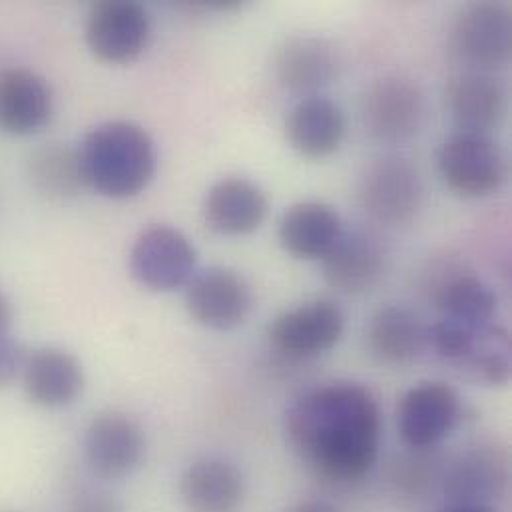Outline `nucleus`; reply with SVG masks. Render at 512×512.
I'll return each instance as SVG.
<instances>
[{
    "label": "nucleus",
    "instance_id": "32",
    "mask_svg": "<svg viewBox=\"0 0 512 512\" xmlns=\"http://www.w3.org/2000/svg\"><path fill=\"white\" fill-rule=\"evenodd\" d=\"M443 512H497L493 507L483 505H449Z\"/></svg>",
    "mask_w": 512,
    "mask_h": 512
},
{
    "label": "nucleus",
    "instance_id": "5",
    "mask_svg": "<svg viewBox=\"0 0 512 512\" xmlns=\"http://www.w3.org/2000/svg\"><path fill=\"white\" fill-rule=\"evenodd\" d=\"M130 273L138 285L154 293H172L188 285L196 273L198 252L178 228L154 224L134 240Z\"/></svg>",
    "mask_w": 512,
    "mask_h": 512
},
{
    "label": "nucleus",
    "instance_id": "25",
    "mask_svg": "<svg viewBox=\"0 0 512 512\" xmlns=\"http://www.w3.org/2000/svg\"><path fill=\"white\" fill-rule=\"evenodd\" d=\"M471 381L487 387H505L511 381L512 345L507 329L487 323L475 329L467 351L455 365Z\"/></svg>",
    "mask_w": 512,
    "mask_h": 512
},
{
    "label": "nucleus",
    "instance_id": "17",
    "mask_svg": "<svg viewBox=\"0 0 512 512\" xmlns=\"http://www.w3.org/2000/svg\"><path fill=\"white\" fill-rule=\"evenodd\" d=\"M323 261L325 281L341 293L371 291L385 275L387 252L381 240L367 230H343Z\"/></svg>",
    "mask_w": 512,
    "mask_h": 512
},
{
    "label": "nucleus",
    "instance_id": "26",
    "mask_svg": "<svg viewBox=\"0 0 512 512\" xmlns=\"http://www.w3.org/2000/svg\"><path fill=\"white\" fill-rule=\"evenodd\" d=\"M32 188L48 200H70L86 190L78 148L46 144L28 160Z\"/></svg>",
    "mask_w": 512,
    "mask_h": 512
},
{
    "label": "nucleus",
    "instance_id": "21",
    "mask_svg": "<svg viewBox=\"0 0 512 512\" xmlns=\"http://www.w3.org/2000/svg\"><path fill=\"white\" fill-rule=\"evenodd\" d=\"M341 234L339 214L329 204L315 200L289 206L277 224L281 248L297 259H323Z\"/></svg>",
    "mask_w": 512,
    "mask_h": 512
},
{
    "label": "nucleus",
    "instance_id": "28",
    "mask_svg": "<svg viewBox=\"0 0 512 512\" xmlns=\"http://www.w3.org/2000/svg\"><path fill=\"white\" fill-rule=\"evenodd\" d=\"M429 479H433V473H429L427 461L417 457V459H407L405 463H401V467H397L395 485L405 495L417 497L429 487Z\"/></svg>",
    "mask_w": 512,
    "mask_h": 512
},
{
    "label": "nucleus",
    "instance_id": "29",
    "mask_svg": "<svg viewBox=\"0 0 512 512\" xmlns=\"http://www.w3.org/2000/svg\"><path fill=\"white\" fill-rule=\"evenodd\" d=\"M70 512H122V509L110 495L92 491L78 495Z\"/></svg>",
    "mask_w": 512,
    "mask_h": 512
},
{
    "label": "nucleus",
    "instance_id": "20",
    "mask_svg": "<svg viewBox=\"0 0 512 512\" xmlns=\"http://www.w3.org/2000/svg\"><path fill=\"white\" fill-rule=\"evenodd\" d=\"M285 138L305 158H327L339 150L345 138L343 112L323 96L301 98L285 118Z\"/></svg>",
    "mask_w": 512,
    "mask_h": 512
},
{
    "label": "nucleus",
    "instance_id": "19",
    "mask_svg": "<svg viewBox=\"0 0 512 512\" xmlns=\"http://www.w3.org/2000/svg\"><path fill=\"white\" fill-rule=\"evenodd\" d=\"M335 48L319 36L297 34L287 38L275 56L279 84L301 98L319 96L337 76Z\"/></svg>",
    "mask_w": 512,
    "mask_h": 512
},
{
    "label": "nucleus",
    "instance_id": "2",
    "mask_svg": "<svg viewBox=\"0 0 512 512\" xmlns=\"http://www.w3.org/2000/svg\"><path fill=\"white\" fill-rule=\"evenodd\" d=\"M86 188L110 200L146 192L158 168V152L146 128L128 120L94 126L78 148Z\"/></svg>",
    "mask_w": 512,
    "mask_h": 512
},
{
    "label": "nucleus",
    "instance_id": "9",
    "mask_svg": "<svg viewBox=\"0 0 512 512\" xmlns=\"http://www.w3.org/2000/svg\"><path fill=\"white\" fill-rule=\"evenodd\" d=\"M461 397L443 381H423L411 387L397 407V429L413 451H429L441 445L459 425Z\"/></svg>",
    "mask_w": 512,
    "mask_h": 512
},
{
    "label": "nucleus",
    "instance_id": "1",
    "mask_svg": "<svg viewBox=\"0 0 512 512\" xmlns=\"http://www.w3.org/2000/svg\"><path fill=\"white\" fill-rule=\"evenodd\" d=\"M285 435L293 453L317 477L335 485L359 483L379 457V403L359 383L317 385L287 409Z\"/></svg>",
    "mask_w": 512,
    "mask_h": 512
},
{
    "label": "nucleus",
    "instance_id": "24",
    "mask_svg": "<svg viewBox=\"0 0 512 512\" xmlns=\"http://www.w3.org/2000/svg\"><path fill=\"white\" fill-rule=\"evenodd\" d=\"M435 301L443 319L473 327L493 323L499 303L493 287L473 273L449 275L437 285Z\"/></svg>",
    "mask_w": 512,
    "mask_h": 512
},
{
    "label": "nucleus",
    "instance_id": "12",
    "mask_svg": "<svg viewBox=\"0 0 512 512\" xmlns=\"http://www.w3.org/2000/svg\"><path fill=\"white\" fill-rule=\"evenodd\" d=\"M345 315L331 299L305 301L279 313L267 331L271 345L291 359H311L333 349L343 337Z\"/></svg>",
    "mask_w": 512,
    "mask_h": 512
},
{
    "label": "nucleus",
    "instance_id": "18",
    "mask_svg": "<svg viewBox=\"0 0 512 512\" xmlns=\"http://www.w3.org/2000/svg\"><path fill=\"white\" fill-rule=\"evenodd\" d=\"M267 216L263 190L248 178L232 176L216 182L204 196V224L220 236H248L261 228Z\"/></svg>",
    "mask_w": 512,
    "mask_h": 512
},
{
    "label": "nucleus",
    "instance_id": "15",
    "mask_svg": "<svg viewBox=\"0 0 512 512\" xmlns=\"http://www.w3.org/2000/svg\"><path fill=\"white\" fill-rule=\"evenodd\" d=\"M246 495L244 471L220 455L194 459L180 477V497L190 512H240Z\"/></svg>",
    "mask_w": 512,
    "mask_h": 512
},
{
    "label": "nucleus",
    "instance_id": "31",
    "mask_svg": "<svg viewBox=\"0 0 512 512\" xmlns=\"http://www.w3.org/2000/svg\"><path fill=\"white\" fill-rule=\"evenodd\" d=\"M287 512H337V509L325 501L309 499V501H301V503L293 505Z\"/></svg>",
    "mask_w": 512,
    "mask_h": 512
},
{
    "label": "nucleus",
    "instance_id": "4",
    "mask_svg": "<svg viewBox=\"0 0 512 512\" xmlns=\"http://www.w3.org/2000/svg\"><path fill=\"white\" fill-rule=\"evenodd\" d=\"M443 182L463 198H487L507 178V162L499 144L487 134L455 132L437 152Z\"/></svg>",
    "mask_w": 512,
    "mask_h": 512
},
{
    "label": "nucleus",
    "instance_id": "3",
    "mask_svg": "<svg viewBox=\"0 0 512 512\" xmlns=\"http://www.w3.org/2000/svg\"><path fill=\"white\" fill-rule=\"evenodd\" d=\"M363 212L381 226H405L421 210L423 186L409 160L387 154L371 160L357 184Z\"/></svg>",
    "mask_w": 512,
    "mask_h": 512
},
{
    "label": "nucleus",
    "instance_id": "8",
    "mask_svg": "<svg viewBox=\"0 0 512 512\" xmlns=\"http://www.w3.org/2000/svg\"><path fill=\"white\" fill-rule=\"evenodd\" d=\"M84 36L100 62L130 64L148 48L152 18L138 2L102 0L90 8Z\"/></svg>",
    "mask_w": 512,
    "mask_h": 512
},
{
    "label": "nucleus",
    "instance_id": "30",
    "mask_svg": "<svg viewBox=\"0 0 512 512\" xmlns=\"http://www.w3.org/2000/svg\"><path fill=\"white\" fill-rule=\"evenodd\" d=\"M12 325V303L6 293L0 289V337L8 335Z\"/></svg>",
    "mask_w": 512,
    "mask_h": 512
},
{
    "label": "nucleus",
    "instance_id": "16",
    "mask_svg": "<svg viewBox=\"0 0 512 512\" xmlns=\"http://www.w3.org/2000/svg\"><path fill=\"white\" fill-rule=\"evenodd\" d=\"M20 381L28 401L42 409L70 407L86 385L84 367L78 357L60 347L30 351Z\"/></svg>",
    "mask_w": 512,
    "mask_h": 512
},
{
    "label": "nucleus",
    "instance_id": "27",
    "mask_svg": "<svg viewBox=\"0 0 512 512\" xmlns=\"http://www.w3.org/2000/svg\"><path fill=\"white\" fill-rule=\"evenodd\" d=\"M28 349L10 335L0 337V387H6L20 379Z\"/></svg>",
    "mask_w": 512,
    "mask_h": 512
},
{
    "label": "nucleus",
    "instance_id": "10",
    "mask_svg": "<svg viewBox=\"0 0 512 512\" xmlns=\"http://www.w3.org/2000/svg\"><path fill=\"white\" fill-rule=\"evenodd\" d=\"M188 315L206 329L232 331L240 327L254 307L250 283L230 267L196 271L184 287Z\"/></svg>",
    "mask_w": 512,
    "mask_h": 512
},
{
    "label": "nucleus",
    "instance_id": "11",
    "mask_svg": "<svg viewBox=\"0 0 512 512\" xmlns=\"http://www.w3.org/2000/svg\"><path fill=\"white\" fill-rule=\"evenodd\" d=\"M367 132L387 144L411 140L425 120L421 88L403 76H385L373 82L361 100Z\"/></svg>",
    "mask_w": 512,
    "mask_h": 512
},
{
    "label": "nucleus",
    "instance_id": "13",
    "mask_svg": "<svg viewBox=\"0 0 512 512\" xmlns=\"http://www.w3.org/2000/svg\"><path fill=\"white\" fill-rule=\"evenodd\" d=\"M511 485L509 453L497 445H477L459 453L447 467L443 491L449 505L493 507Z\"/></svg>",
    "mask_w": 512,
    "mask_h": 512
},
{
    "label": "nucleus",
    "instance_id": "14",
    "mask_svg": "<svg viewBox=\"0 0 512 512\" xmlns=\"http://www.w3.org/2000/svg\"><path fill=\"white\" fill-rule=\"evenodd\" d=\"M54 114V94L44 76L24 66L0 68V132L38 134Z\"/></svg>",
    "mask_w": 512,
    "mask_h": 512
},
{
    "label": "nucleus",
    "instance_id": "22",
    "mask_svg": "<svg viewBox=\"0 0 512 512\" xmlns=\"http://www.w3.org/2000/svg\"><path fill=\"white\" fill-rule=\"evenodd\" d=\"M447 104L461 130L487 134L505 118L507 90L493 74L467 70L451 80Z\"/></svg>",
    "mask_w": 512,
    "mask_h": 512
},
{
    "label": "nucleus",
    "instance_id": "7",
    "mask_svg": "<svg viewBox=\"0 0 512 512\" xmlns=\"http://www.w3.org/2000/svg\"><path fill=\"white\" fill-rule=\"evenodd\" d=\"M142 425L122 411H102L86 427L84 459L90 473L102 481H122L134 475L146 457Z\"/></svg>",
    "mask_w": 512,
    "mask_h": 512
},
{
    "label": "nucleus",
    "instance_id": "23",
    "mask_svg": "<svg viewBox=\"0 0 512 512\" xmlns=\"http://www.w3.org/2000/svg\"><path fill=\"white\" fill-rule=\"evenodd\" d=\"M367 343L373 357L385 365H409L427 347V327L399 305L381 307L369 321Z\"/></svg>",
    "mask_w": 512,
    "mask_h": 512
},
{
    "label": "nucleus",
    "instance_id": "6",
    "mask_svg": "<svg viewBox=\"0 0 512 512\" xmlns=\"http://www.w3.org/2000/svg\"><path fill=\"white\" fill-rule=\"evenodd\" d=\"M455 56L469 72L505 68L511 60V10L501 2H473L463 8L451 32Z\"/></svg>",
    "mask_w": 512,
    "mask_h": 512
}]
</instances>
